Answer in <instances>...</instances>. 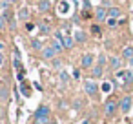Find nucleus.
I'll use <instances>...</instances> for the list:
<instances>
[{
  "mask_svg": "<svg viewBox=\"0 0 133 124\" xmlns=\"http://www.w3.org/2000/svg\"><path fill=\"white\" fill-rule=\"evenodd\" d=\"M106 60H108V58H106V55H104V53H100V55H98V66H102V68H104V66H106Z\"/></svg>",
  "mask_w": 133,
  "mask_h": 124,
  "instance_id": "23",
  "label": "nucleus"
},
{
  "mask_svg": "<svg viewBox=\"0 0 133 124\" xmlns=\"http://www.w3.org/2000/svg\"><path fill=\"white\" fill-rule=\"evenodd\" d=\"M129 66H133V58H131V60H129Z\"/></svg>",
  "mask_w": 133,
  "mask_h": 124,
  "instance_id": "33",
  "label": "nucleus"
},
{
  "mask_svg": "<svg viewBox=\"0 0 133 124\" xmlns=\"http://www.w3.org/2000/svg\"><path fill=\"white\" fill-rule=\"evenodd\" d=\"M18 18H20V20H28V18H29V9H28V8H22V9L18 11Z\"/></svg>",
  "mask_w": 133,
  "mask_h": 124,
  "instance_id": "19",
  "label": "nucleus"
},
{
  "mask_svg": "<svg viewBox=\"0 0 133 124\" xmlns=\"http://www.w3.org/2000/svg\"><path fill=\"white\" fill-rule=\"evenodd\" d=\"M49 108L48 106H38V109L35 111V120L37 124H48L49 122Z\"/></svg>",
  "mask_w": 133,
  "mask_h": 124,
  "instance_id": "1",
  "label": "nucleus"
},
{
  "mask_svg": "<svg viewBox=\"0 0 133 124\" xmlns=\"http://www.w3.org/2000/svg\"><path fill=\"white\" fill-rule=\"evenodd\" d=\"M9 99V86L6 80H0V102H8Z\"/></svg>",
  "mask_w": 133,
  "mask_h": 124,
  "instance_id": "6",
  "label": "nucleus"
},
{
  "mask_svg": "<svg viewBox=\"0 0 133 124\" xmlns=\"http://www.w3.org/2000/svg\"><path fill=\"white\" fill-rule=\"evenodd\" d=\"M102 91H106V93L111 91V84H109V82H104V84H102Z\"/></svg>",
  "mask_w": 133,
  "mask_h": 124,
  "instance_id": "25",
  "label": "nucleus"
},
{
  "mask_svg": "<svg viewBox=\"0 0 133 124\" xmlns=\"http://www.w3.org/2000/svg\"><path fill=\"white\" fill-rule=\"evenodd\" d=\"M4 48H6V44H4V42H0V51H4Z\"/></svg>",
  "mask_w": 133,
  "mask_h": 124,
  "instance_id": "32",
  "label": "nucleus"
},
{
  "mask_svg": "<svg viewBox=\"0 0 133 124\" xmlns=\"http://www.w3.org/2000/svg\"><path fill=\"white\" fill-rule=\"evenodd\" d=\"M93 60H95L93 53H86V55L82 57V60H80V66H82L84 69H91V68H93Z\"/></svg>",
  "mask_w": 133,
  "mask_h": 124,
  "instance_id": "8",
  "label": "nucleus"
},
{
  "mask_svg": "<svg viewBox=\"0 0 133 124\" xmlns=\"http://www.w3.org/2000/svg\"><path fill=\"white\" fill-rule=\"evenodd\" d=\"M31 48H33L35 51H42L44 44H42V40H40V38H33V40H31Z\"/></svg>",
  "mask_w": 133,
  "mask_h": 124,
  "instance_id": "16",
  "label": "nucleus"
},
{
  "mask_svg": "<svg viewBox=\"0 0 133 124\" xmlns=\"http://www.w3.org/2000/svg\"><path fill=\"white\" fill-rule=\"evenodd\" d=\"M117 109H118V104H117L115 100H108L106 106H104V113H106L108 117H113V115L117 113Z\"/></svg>",
  "mask_w": 133,
  "mask_h": 124,
  "instance_id": "7",
  "label": "nucleus"
},
{
  "mask_svg": "<svg viewBox=\"0 0 133 124\" xmlns=\"http://www.w3.org/2000/svg\"><path fill=\"white\" fill-rule=\"evenodd\" d=\"M4 28H6V18H4L2 15H0V31H2Z\"/></svg>",
  "mask_w": 133,
  "mask_h": 124,
  "instance_id": "27",
  "label": "nucleus"
},
{
  "mask_svg": "<svg viewBox=\"0 0 133 124\" xmlns=\"http://www.w3.org/2000/svg\"><path fill=\"white\" fill-rule=\"evenodd\" d=\"M40 55H42L44 60H53V58L57 57V51H55V49L51 48V44H49V46H44V48H42Z\"/></svg>",
  "mask_w": 133,
  "mask_h": 124,
  "instance_id": "5",
  "label": "nucleus"
},
{
  "mask_svg": "<svg viewBox=\"0 0 133 124\" xmlns=\"http://www.w3.org/2000/svg\"><path fill=\"white\" fill-rule=\"evenodd\" d=\"M122 58H124V60H131V58H133V48H131V46H126V48L122 49Z\"/></svg>",
  "mask_w": 133,
  "mask_h": 124,
  "instance_id": "15",
  "label": "nucleus"
},
{
  "mask_svg": "<svg viewBox=\"0 0 133 124\" xmlns=\"http://www.w3.org/2000/svg\"><path fill=\"white\" fill-rule=\"evenodd\" d=\"M108 17L109 18H118L120 17V9L118 8H109L108 9Z\"/></svg>",
  "mask_w": 133,
  "mask_h": 124,
  "instance_id": "17",
  "label": "nucleus"
},
{
  "mask_svg": "<svg viewBox=\"0 0 133 124\" xmlns=\"http://www.w3.org/2000/svg\"><path fill=\"white\" fill-rule=\"evenodd\" d=\"M62 44H64V49H71V48L75 46V38H73L71 35H64Z\"/></svg>",
  "mask_w": 133,
  "mask_h": 124,
  "instance_id": "11",
  "label": "nucleus"
},
{
  "mask_svg": "<svg viewBox=\"0 0 133 124\" xmlns=\"http://www.w3.org/2000/svg\"><path fill=\"white\" fill-rule=\"evenodd\" d=\"M62 38H64V35L57 29V33H55V38H53V42H51V48L57 51V53H62L64 51V44H62Z\"/></svg>",
  "mask_w": 133,
  "mask_h": 124,
  "instance_id": "3",
  "label": "nucleus"
},
{
  "mask_svg": "<svg viewBox=\"0 0 133 124\" xmlns=\"http://www.w3.org/2000/svg\"><path fill=\"white\" fill-rule=\"evenodd\" d=\"M49 8H51V4H49V0H42V2H38V9H40L42 13L49 11Z\"/></svg>",
  "mask_w": 133,
  "mask_h": 124,
  "instance_id": "18",
  "label": "nucleus"
},
{
  "mask_svg": "<svg viewBox=\"0 0 133 124\" xmlns=\"http://www.w3.org/2000/svg\"><path fill=\"white\" fill-rule=\"evenodd\" d=\"M108 26L109 28H115L117 26V18H108Z\"/></svg>",
  "mask_w": 133,
  "mask_h": 124,
  "instance_id": "26",
  "label": "nucleus"
},
{
  "mask_svg": "<svg viewBox=\"0 0 133 124\" xmlns=\"http://www.w3.org/2000/svg\"><path fill=\"white\" fill-rule=\"evenodd\" d=\"M102 75H104V68H102V66L97 64V66L91 68V77H93V79H100Z\"/></svg>",
  "mask_w": 133,
  "mask_h": 124,
  "instance_id": "12",
  "label": "nucleus"
},
{
  "mask_svg": "<svg viewBox=\"0 0 133 124\" xmlns=\"http://www.w3.org/2000/svg\"><path fill=\"white\" fill-rule=\"evenodd\" d=\"M0 124H2V122H0Z\"/></svg>",
  "mask_w": 133,
  "mask_h": 124,
  "instance_id": "36",
  "label": "nucleus"
},
{
  "mask_svg": "<svg viewBox=\"0 0 133 124\" xmlns=\"http://www.w3.org/2000/svg\"><path fill=\"white\" fill-rule=\"evenodd\" d=\"M2 2H8V4H15L17 0H2Z\"/></svg>",
  "mask_w": 133,
  "mask_h": 124,
  "instance_id": "31",
  "label": "nucleus"
},
{
  "mask_svg": "<svg viewBox=\"0 0 133 124\" xmlns=\"http://www.w3.org/2000/svg\"><path fill=\"white\" fill-rule=\"evenodd\" d=\"M60 80H62V84H68V82L71 80V77H69L66 71H62V69H60Z\"/></svg>",
  "mask_w": 133,
  "mask_h": 124,
  "instance_id": "22",
  "label": "nucleus"
},
{
  "mask_svg": "<svg viewBox=\"0 0 133 124\" xmlns=\"http://www.w3.org/2000/svg\"><path fill=\"white\" fill-rule=\"evenodd\" d=\"M73 38H75V42H78V44H84V42H86V33H84L82 29H77Z\"/></svg>",
  "mask_w": 133,
  "mask_h": 124,
  "instance_id": "14",
  "label": "nucleus"
},
{
  "mask_svg": "<svg viewBox=\"0 0 133 124\" xmlns=\"http://www.w3.org/2000/svg\"><path fill=\"white\" fill-rule=\"evenodd\" d=\"M38 29H40V33H42V35H49V33H51V28H49L48 24H40V26H38Z\"/></svg>",
  "mask_w": 133,
  "mask_h": 124,
  "instance_id": "21",
  "label": "nucleus"
},
{
  "mask_svg": "<svg viewBox=\"0 0 133 124\" xmlns=\"http://www.w3.org/2000/svg\"><path fill=\"white\" fill-rule=\"evenodd\" d=\"M38 2H42V0H38Z\"/></svg>",
  "mask_w": 133,
  "mask_h": 124,
  "instance_id": "35",
  "label": "nucleus"
},
{
  "mask_svg": "<svg viewBox=\"0 0 133 124\" xmlns=\"http://www.w3.org/2000/svg\"><path fill=\"white\" fill-rule=\"evenodd\" d=\"M120 66H122V58L120 57H109V68L113 71H120Z\"/></svg>",
  "mask_w": 133,
  "mask_h": 124,
  "instance_id": "9",
  "label": "nucleus"
},
{
  "mask_svg": "<svg viewBox=\"0 0 133 124\" xmlns=\"http://www.w3.org/2000/svg\"><path fill=\"white\" fill-rule=\"evenodd\" d=\"M68 11H69V2H68V0H60V2H58V13L66 15Z\"/></svg>",
  "mask_w": 133,
  "mask_h": 124,
  "instance_id": "13",
  "label": "nucleus"
},
{
  "mask_svg": "<svg viewBox=\"0 0 133 124\" xmlns=\"http://www.w3.org/2000/svg\"><path fill=\"white\" fill-rule=\"evenodd\" d=\"M131 106H133V99H131L129 95H126V97H122V100H120V104H118V109H120L122 113H129Z\"/></svg>",
  "mask_w": 133,
  "mask_h": 124,
  "instance_id": "4",
  "label": "nucleus"
},
{
  "mask_svg": "<svg viewBox=\"0 0 133 124\" xmlns=\"http://www.w3.org/2000/svg\"><path fill=\"white\" fill-rule=\"evenodd\" d=\"M20 91H22V95H24V97H29V95H31V89H29V86H28L26 82H22V86H20Z\"/></svg>",
  "mask_w": 133,
  "mask_h": 124,
  "instance_id": "20",
  "label": "nucleus"
},
{
  "mask_svg": "<svg viewBox=\"0 0 133 124\" xmlns=\"http://www.w3.org/2000/svg\"><path fill=\"white\" fill-rule=\"evenodd\" d=\"M95 18H97L98 22L106 20V18H108V9H106V8H97V11H95Z\"/></svg>",
  "mask_w": 133,
  "mask_h": 124,
  "instance_id": "10",
  "label": "nucleus"
},
{
  "mask_svg": "<svg viewBox=\"0 0 133 124\" xmlns=\"http://www.w3.org/2000/svg\"><path fill=\"white\" fill-rule=\"evenodd\" d=\"M91 31H93L95 35H100V28H98V26H91Z\"/></svg>",
  "mask_w": 133,
  "mask_h": 124,
  "instance_id": "29",
  "label": "nucleus"
},
{
  "mask_svg": "<svg viewBox=\"0 0 133 124\" xmlns=\"http://www.w3.org/2000/svg\"><path fill=\"white\" fill-rule=\"evenodd\" d=\"M84 91H86V95L93 97V95H97V93H98V84H97L95 80L88 79V80H84Z\"/></svg>",
  "mask_w": 133,
  "mask_h": 124,
  "instance_id": "2",
  "label": "nucleus"
},
{
  "mask_svg": "<svg viewBox=\"0 0 133 124\" xmlns=\"http://www.w3.org/2000/svg\"><path fill=\"white\" fill-rule=\"evenodd\" d=\"M51 62H53V68H57V69H62V62H60L58 58H53Z\"/></svg>",
  "mask_w": 133,
  "mask_h": 124,
  "instance_id": "24",
  "label": "nucleus"
},
{
  "mask_svg": "<svg viewBox=\"0 0 133 124\" xmlns=\"http://www.w3.org/2000/svg\"><path fill=\"white\" fill-rule=\"evenodd\" d=\"M33 29H35V26L31 22H26V31H33Z\"/></svg>",
  "mask_w": 133,
  "mask_h": 124,
  "instance_id": "28",
  "label": "nucleus"
},
{
  "mask_svg": "<svg viewBox=\"0 0 133 124\" xmlns=\"http://www.w3.org/2000/svg\"><path fill=\"white\" fill-rule=\"evenodd\" d=\"M2 66H4V53L0 51V68H2Z\"/></svg>",
  "mask_w": 133,
  "mask_h": 124,
  "instance_id": "30",
  "label": "nucleus"
},
{
  "mask_svg": "<svg viewBox=\"0 0 133 124\" xmlns=\"http://www.w3.org/2000/svg\"><path fill=\"white\" fill-rule=\"evenodd\" d=\"M48 124H57V122H48Z\"/></svg>",
  "mask_w": 133,
  "mask_h": 124,
  "instance_id": "34",
  "label": "nucleus"
}]
</instances>
